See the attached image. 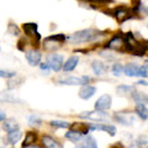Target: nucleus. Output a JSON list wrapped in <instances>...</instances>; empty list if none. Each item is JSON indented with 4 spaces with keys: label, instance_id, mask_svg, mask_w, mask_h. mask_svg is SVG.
I'll use <instances>...</instances> for the list:
<instances>
[{
    "label": "nucleus",
    "instance_id": "nucleus-39",
    "mask_svg": "<svg viewBox=\"0 0 148 148\" xmlns=\"http://www.w3.org/2000/svg\"><path fill=\"white\" fill-rule=\"evenodd\" d=\"M137 84H140V85H148V83L145 82V80H140V82L137 83Z\"/></svg>",
    "mask_w": 148,
    "mask_h": 148
},
{
    "label": "nucleus",
    "instance_id": "nucleus-11",
    "mask_svg": "<svg viewBox=\"0 0 148 148\" xmlns=\"http://www.w3.org/2000/svg\"><path fill=\"white\" fill-rule=\"evenodd\" d=\"M131 54L137 56V57H143V56H147L148 57V41L147 40L138 41L136 47L132 49Z\"/></svg>",
    "mask_w": 148,
    "mask_h": 148
},
{
    "label": "nucleus",
    "instance_id": "nucleus-38",
    "mask_svg": "<svg viewBox=\"0 0 148 148\" xmlns=\"http://www.w3.org/2000/svg\"><path fill=\"white\" fill-rule=\"evenodd\" d=\"M110 148H125V147H123V145L121 142H117V143H115V145L110 146Z\"/></svg>",
    "mask_w": 148,
    "mask_h": 148
},
{
    "label": "nucleus",
    "instance_id": "nucleus-17",
    "mask_svg": "<svg viewBox=\"0 0 148 148\" xmlns=\"http://www.w3.org/2000/svg\"><path fill=\"white\" fill-rule=\"evenodd\" d=\"M123 73L127 77H140V67L136 63H128L123 67Z\"/></svg>",
    "mask_w": 148,
    "mask_h": 148
},
{
    "label": "nucleus",
    "instance_id": "nucleus-37",
    "mask_svg": "<svg viewBox=\"0 0 148 148\" xmlns=\"http://www.w3.org/2000/svg\"><path fill=\"white\" fill-rule=\"evenodd\" d=\"M4 120H6V114H5V111H3L0 109V121H4Z\"/></svg>",
    "mask_w": 148,
    "mask_h": 148
},
{
    "label": "nucleus",
    "instance_id": "nucleus-15",
    "mask_svg": "<svg viewBox=\"0 0 148 148\" xmlns=\"http://www.w3.org/2000/svg\"><path fill=\"white\" fill-rule=\"evenodd\" d=\"M0 101L1 103H9V104H15V103H18V104H21L22 101L16 98L14 94H11V92H9V91H1L0 92Z\"/></svg>",
    "mask_w": 148,
    "mask_h": 148
},
{
    "label": "nucleus",
    "instance_id": "nucleus-20",
    "mask_svg": "<svg viewBox=\"0 0 148 148\" xmlns=\"http://www.w3.org/2000/svg\"><path fill=\"white\" fill-rule=\"evenodd\" d=\"M3 128L5 130L6 132H14L16 131V130H18V123L15 119H8L4 121V125H3Z\"/></svg>",
    "mask_w": 148,
    "mask_h": 148
},
{
    "label": "nucleus",
    "instance_id": "nucleus-31",
    "mask_svg": "<svg viewBox=\"0 0 148 148\" xmlns=\"http://www.w3.org/2000/svg\"><path fill=\"white\" fill-rule=\"evenodd\" d=\"M29 123L31 126H40V125L42 123V119L40 116H37L36 114H31L29 116Z\"/></svg>",
    "mask_w": 148,
    "mask_h": 148
},
{
    "label": "nucleus",
    "instance_id": "nucleus-13",
    "mask_svg": "<svg viewBox=\"0 0 148 148\" xmlns=\"http://www.w3.org/2000/svg\"><path fill=\"white\" fill-rule=\"evenodd\" d=\"M69 128H71V131L79 133V135H82V136L88 135V132L90 131V130H89V123H84V122L71 123V127H69Z\"/></svg>",
    "mask_w": 148,
    "mask_h": 148
},
{
    "label": "nucleus",
    "instance_id": "nucleus-2",
    "mask_svg": "<svg viewBox=\"0 0 148 148\" xmlns=\"http://www.w3.org/2000/svg\"><path fill=\"white\" fill-rule=\"evenodd\" d=\"M133 9H130L126 6H116L112 10H105L106 14H110V16H114L119 22H125L128 18H131L133 16Z\"/></svg>",
    "mask_w": 148,
    "mask_h": 148
},
{
    "label": "nucleus",
    "instance_id": "nucleus-25",
    "mask_svg": "<svg viewBox=\"0 0 148 148\" xmlns=\"http://www.w3.org/2000/svg\"><path fill=\"white\" fill-rule=\"evenodd\" d=\"M114 119L116 120L117 122L122 123V125H131L133 122V119L132 117H128L126 114L123 112H116L114 115Z\"/></svg>",
    "mask_w": 148,
    "mask_h": 148
},
{
    "label": "nucleus",
    "instance_id": "nucleus-28",
    "mask_svg": "<svg viewBox=\"0 0 148 148\" xmlns=\"http://www.w3.org/2000/svg\"><path fill=\"white\" fill-rule=\"evenodd\" d=\"M22 82H24V79L22 78H18V77H14L11 78V79H9L8 82V89H15V88L20 86L22 84Z\"/></svg>",
    "mask_w": 148,
    "mask_h": 148
},
{
    "label": "nucleus",
    "instance_id": "nucleus-36",
    "mask_svg": "<svg viewBox=\"0 0 148 148\" xmlns=\"http://www.w3.org/2000/svg\"><path fill=\"white\" fill-rule=\"evenodd\" d=\"M40 68H41V71H42V72H45L46 74H48V72H49V66H48V64L47 63H42V64H40Z\"/></svg>",
    "mask_w": 148,
    "mask_h": 148
},
{
    "label": "nucleus",
    "instance_id": "nucleus-30",
    "mask_svg": "<svg viewBox=\"0 0 148 148\" xmlns=\"http://www.w3.org/2000/svg\"><path fill=\"white\" fill-rule=\"evenodd\" d=\"M82 135H79V133H77V132H73V131H68L66 133V138L69 141H72V142H79L82 140Z\"/></svg>",
    "mask_w": 148,
    "mask_h": 148
},
{
    "label": "nucleus",
    "instance_id": "nucleus-7",
    "mask_svg": "<svg viewBox=\"0 0 148 148\" xmlns=\"http://www.w3.org/2000/svg\"><path fill=\"white\" fill-rule=\"evenodd\" d=\"M47 64L49 66V68L52 69V71L59 72L61 69H63V56L57 54V53H53V54L48 56Z\"/></svg>",
    "mask_w": 148,
    "mask_h": 148
},
{
    "label": "nucleus",
    "instance_id": "nucleus-19",
    "mask_svg": "<svg viewBox=\"0 0 148 148\" xmlns=\"http://www.w3.org/2000/svg\"><path fill=\"white\" fill-rule=\"evenodd\" d=\"M37 141V133L34 131H29L25 135V140L24 143H22V148H26V147H30V146H34Z\"/></svg>",
    "mask_w": 148,
    "mask_h": 148
},
{
    "label": "nucleus",
    "instance_id": "nucleus-16",
    "mask_svg": "<svg viewBox=\"0 0 148 148\" xmlns=\"http://www.w3.org/2000/svg\"><path fill=\"white\" fill-rule=\"evenodd\" d=\"M78 62H79V57H78V56H72V57H69L67 61L63 63V71L64 72L74 71L75 67L78 66Z\"/></svg>",
    "mask_w": 148,
    "mask_h": 148
},
{
    "label": "nucleus",
    "instance_id": "nucleus-40",
    "mask_svg": "<svg viewBox=\"0 0 148 148\" xmlns=\"http://www.w3.org/2000/svg\"><path fill=\"white\" fill-rule=\"evenodd\" d=\"M143 10H145V12H146V15H148V8H143Z\"/></svg>",
    "mask_w": 148,
    "mask_h": 148
},
{
    "label": "nucleus",
    "instance_id": "nucleus-18",
    "mask_svg": "<svg viewBox=\"0 0 148 148\" xmlns=\"http://www.w3.org/2000/svg\"><path fill=\"white\" fill-rule=\"evenodd\" d=\"M41 141H42V146L45 148H63V146L57 140H54L49 136H43L41 138Z\"/></svg>",
    "mask_w": 148,
    "mask_h": 148
},
{
    "label": "nucleus",
    "instance_id": "nucleus-12",
    "mask_svg": "<svg viewBox=\"0 0 148 148\" xmlns=\"http://www.w3.org/2000/svg\"><path fill=\"white\" fill-rule=\"evenodd\" d=\"M89 130H101V131L108 132L110 136L116 135V127L114 125L108 123H89Z\"/></svg>",
    "mask_w": 148,
    "mask_h": 148
},
{
    "label": "nucleus",
    "instance_id": "nucleus-21",
    "mask_svg": "<svg viewBox=\"0 0 148 148\" xmlns=\"http://www.w3.org/2000/svg\"><path fill=\"white\" fill-rule=\"evenodd\" d=\"M91 68H92V71H94L95 75H98V77L103 75V74L106 72V66L100 61H92L91 62Z\"/></svg>",
    "mask_w": 148,
    "mask_h": 148
},
{
    "label": "nucleus",
    "instance_id": "nucleus-5",
    "mask_svg": "<svg viewBox=\"0 0 148 148\" xmlns=\"http://www.w3.org/2000/svg\"><path fill=\"white\" fill-rule=\"evenodd\" d=\"M59 84L62 85H86L88 82H89V78L88 77H73V75H69V77H63V78H59L57 80Z\"/></svg>",
    "mask_w": 148,
    "mask_h": 148
},
{
    "label": "nucleus",
    "instance_id": "nucleus-1",
    "mask_svg": "<svg viewBox=\"0 0 148 148\" xmlns=\"http://www.w3.org/2000/svg\"><path fill=\"white\" fill-rule=\"evenodd\" d=\"M100 35L98 34L96 30L92 29H85V30H80L74 32L73 35L68 37V41L71 43H86V42H91L95 41Z\"/></svg>",
    "mask_w": 148,
    "mask_h": 148
},
{
    "label": "nucleus",
    "instance_id": "nucleus-3",
    "mask_svg": "<svg viewBox=\"0 0 148 148\" xmlns=\"http://www.w3.org/2000/svg\"><path fill=\"white\" fill-rule=\"evenodd\" d=\"M66 41V36L63 34H58V35H52L49 37H46L43 41V47L46 51H56Z\"/></svg>",
    "mask_w": 148,
    "mask_h": 148
},
{
    "label": "nucleus",
    "instance_id": "nucleus-35",
    "mask_svg": "<svg viewBox=\"0 0 148 148\" xmlns=\"http://www.w3.org/2000/svg\"><path fill=\"white\" fill-rule=\"evenodd\" d=\"M9 32H10L11 35H15V36H18L20 35V29L16 26V25H12L10 24L9 25Z\"/></svg>",
    "mask_w": 148,
    "mask_h": 148
},
{
    "label": "nucleus",
    "instance_id": "nucleus-27",
    "mask_svg": "<svg viewBox=\"0 0 148 148\" xmlns=\"http://www.w3.org/2000/svg\"><path fill=\"white\" fill-rule=\"evenodd\" d=\"M83 148H98V143L96 140L92 136H85V138H83L82 146Z\"/></svg>",
    "mask_w": 148,
    "mask_h": 148
},
{
    "label": "nucleus",
    "instance_id": "nucleus-23",
    "mask_svg": "<svg viewBox=\"0 0 148 148\" xmlns=\"http://www.w3.org/2000/svg\"><path fill=\"white\" fill-rule=\"evenodd\" d=\"M131 96H132V99L135 100L137 104H143V105L148 104V94H147V92L135 91V92H133V94H132Z\"/></svg>",
    "mask_w": 148,
    "mask_h": 148
},
{
    "label": "nucleus",
    "instance_id": "nucleus-26",
    "mask_svg": "<svg viewBox=\"0 0 148 148\" xmlns=\"http://www.w3.org/2000/svg\"><path fill=\"white\" fill-rule=\"evenodd\" d=\"M136 91L135 86L133 85H119L116 92L119 95H132Z\"/></svg>",
    "mask_w": 148,
    "mask_h": 148
},
{
    "label": "nucleus",
    "instance_id": "nucleus-32",
    "mask_svg": "<svg viewBox=\"0 0 148 148\" xmlns=\"http://www.w3.org/2000/svg\"><path fill=\"white\" fill-rule=\"evenodd\" d=\"M111 71H112V74L115 77H121L122 73H123V66L120 63H115V64H112Z\"/></svg>",
    "mask_w": 148,
    "mask_h": 148
},
{
    "label": "nucleus",
    "instance_id": "nucleus-8",
    "mask_svg": "<svg viewBox=\"0 0 148 148\" xmlns=\"http://www.w3.org/2000/svg\"><path fill=\"white\" fill-rule=\"evenodd\" d=\"M105 47L114 49V51H119V52H123V35H121V34L115 35Z\"/></svg>",
    "mask_w": 148,
    "mask_h": 148
},
{
    "label": "nucleus",
    "instance_id": "nucleus-9",
    "mask_svg": "<svg viewBox=\"0 0 148 148\" xmlns=\"http://www.w3.org/2000/svg\"><path fill=\"white\" fill-rule=\"evenodd\" d=\"M26 59H27V62L30 63V66H38V64L41 63V59H42V54H41V52L38 49H35V48H32V49H29V51H26Z\"/></svg>",
    "mask_w": 148,
    "mask_h": 148
},
{
    "label": "nucleus",
    "instance_id": "nucleus-42",
    "mask_svg": "<svg viewBox=\"0 0 148 148\" xmlns=\"http://www.w3.org/2000/svg\"><path fill=\"white\" fill-rule=\"evenodd\" d=\"M74 148H83V147H80V146H79V147H74Z\"/></svg>",
    "mask_w": 148,
    "mask_h": 148
},
{
    "label": "nucleus",
    "instance_id": "nucleus-34",
    "mask_svg": "<svg viewBox=\"0 0 148 148\" xmlns=\"http://www.w3.org/2000/svg\"><path fill=\"white\" fill-rule=\"evenodd\" d=\"M16 77V73L15 72H8V71H0V78H9V79H11V78Z\"/></svg>",
    "mask_w": 148,
    "mask_h": 148
},
{
    "label": "nucleus",
    "instance_id": "nucleus-6",
    "mask_svg": "<svg viewBox=\"0 0 148 148\" xmlns=\"http://www.w3.org/2000/svg\"><path fill=\"white\" fill-rule=\"evenodd\" d=\"M83 119H88V120H92V121H104V120L109 119V115L105 111H99V110H94V111H86V112H82L79 115Z\"/></svg>",
    "mask_w": 148,
    "mask_h": 148
},
{
    "label": "nucleus",
    "instance_id": "nucleus-4",
    "mask_svg": "<svg viewBox=\"0 0 148 148\" xmlns=\"http://www.w3.org/2000/svg\"><path fill=\"white\" fill-rule=\"evenodd\" d=\"M37 29H38V26H37V24H35V22H27V24L22 25V30H24L25 35L29 36L32 40L34 46H38L40 41H41V35Z\"/></svg>",
    "mask_w": 148,
    "mask_h": 148
},
{
    "label": "nucleus",
    "instance_id": "nucleus-33",
    "mask_svg": "<svg viewBox=\"0 0 148 148\" xmlns=\"http://www.w3.org/2000/svg\"><path fill=\"white\" fill-rule=\"evenodd\" d=\"M140 77L148 78V61L143 63V66L140 67Z\"/></svg>",
    "mask_w": 148,
    "mask_h": 148
},
{
    "label": "nucleus",
    "instance_id": "nucleus-22",
    "mask_svg": "<svg viewBox=\"0 0 148 148\" xmlns=\"http://www.w3.org/2000/svg\"><path fill=\"white\" fill-rule=\"evenodd\" d=\"M21 137H22V132L20 130H16V131H14V132L8 133L6 141H8V143H10V145H16V143L21 140Z\"/></svg>",
    "mask_w": 148,
    "mask_h": 148
},
{
    "label": "nucleus",
    "instance_id": "nucleus-24",
    "mask_svg": "<svg viewBox=\"0 0 148 148\" xmlns=\"http://www.w3.org/2000/svg\"><path fill=\"white\" fill-rule=\"evenodd\" d=\"M135 112L137 114V116L142 119V120H147L148 119V109L146 105L143 104H136L135 108Z\"/></svg>",
    "mask_w": 148,
    "mask_h": 148
},
{
    "label": "nucleus",
    "instance_id": "nucleus-29",
    "mask_svg": "<svg viewBox=\"0 0 148 148\" xmlns=\"http://www.w3.org/2000/svg\"><path fill=\"white\" fill-rule=\"evenodd\" d=\"M49 125L52 127H56V128H69L71 127V123L67 122V121H61V120H53L51 121Z\"/></svg>",
    "mask_w": 148,
    "mask_h": 148
},
{
    "label": "nucleus",
    "instance_id": "nucleus-14",
    "mask_svg": "<svg viewBox=\"0 0 148 148\" xmlns=\"http://www.w3.org/2000/svg\"><path fill=\"white\" fill-rule=\"evenodd\" d=\"M96 92V88L95 86H92V85H83L82 86V89L79 90V96L82 99H84V100H88V99H90L92 95H94Z\"/></svg>",
    "mask_w": 148,
    "mask_h": 148
},
{
    "label": "nucleus",
    "instance_id": "nucleus-41",
    "mask_svg": "<svg viewBox=\"0 0 148 148\" xmlns=\"http://www.w3.org/2000/svg\"><path fill=\"white\" fill-rule=\"evenodd\" d=\"M26 148H40V147H37V146H35V145H34V146H30V147H26Z\"/></svg>",
    "mask_w": 148,
    "mask_h": 148
},
{
    "label": "nucleus",
    "instance_id": "nucleus-10",
    "mask_svg": "<svg viewBox=\"0 0 148 148\" xmlns=\"http://www.w3.org/2000/svg\"><path fill=\"white\" fill-rule=\"evenodd\" d=\"M111 104H112V99L111 96L108 94H104L103 96L96 100L95 103V110H99V111H106L108 109L111 108Z\"/></svg>",
    "mask_w": 148,
    "mask_h": 148
}]
</instances>
